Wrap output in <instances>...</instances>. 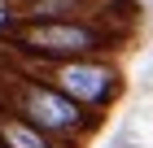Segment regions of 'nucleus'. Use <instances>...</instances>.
Returning a JSON list of instances; mask_svg holds the SVG:
<instances>
[{"label":"nucleus","instance_id":"nucleus-1","mask_svg":"<svg viewBox=\"0 0 153 148\" xmlns=\"http://www.w3.org/2000/svg\"><path fill=\"white\" fill-rule=\"evenodd\" d=\"M0 105L13 109L18 118H26L31 126H39L44 135H53L57 144H83L92 135V118L88 109L61 96L53 83H44L39 74H18V70H0Z\"/></svg>","mask_w":153,"mask_h":148},{"label":"nucleus","instance_id":"nucleus-2","mask_svg":"<svg viewBox=\"0 0 153 148\" xmlns=\"http://www.w3.org/2000/svg\"><path fill=\"white\" fill-rule=\"evenodd\" d=\"M0 39L18 57H35V61H66L109 48V31L88 18H22L18 26L0 31Z\"/></svg>","mask_w":153,"mask_h":148},{"label":"nucleus","instance_id":"nucleus-3","mask_svg":"<svg viewBox=\"0 0 153 148\" xmlns=\"http://www.w3.org/2000/svg\"><path fill=\"white\" fill-rule=\"evenodd\" d=\"M44 83H53L61 96H70L79 109H105L118 96V87H123V74H118V66H109L96 52H88V57L53 61L48 74H44Z\"/></svg>","mask_w":153,"mask_h":148},{"label":"nucleus","instance_id":"nucleus-4","mask_svg":"<svg viewBox=\"0 0 153 148\" xmlns=\"http://www.w3.org/2000/svg\"><path fill=\"white\" fill-rule=\"evenodd\" d=\"M0 148H61L53 135H44L39 126H31L26 118H18L13 109L0 105Z\"/></svg>","mask_w":153,"mask_h":148},{"label":"nucleus","instance_id":"nucleus-5","mask_svg":"<svg viewBox=\"0 0 153 148\" xmlns=\"http://www.w3.org/2000/svg\"><path fill=\"white\" fill-rule=\"evenodd\" d=\"M13 4H31V0H13Z\"/></svg>","mask_w":153,"mask_h":148}]
</instances>
